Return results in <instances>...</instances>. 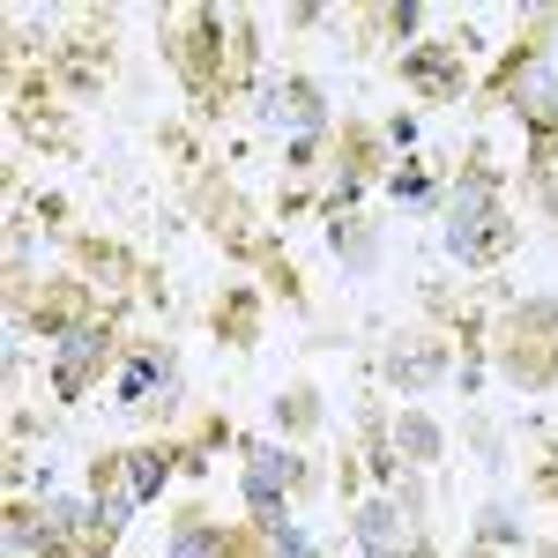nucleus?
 Here are the masks:
<instances>
[{"instance_id":"0eeeda50","label":"nucleus","mask_w":558,"mask_h":558,"mask_svg":"<svg viewBox=\"0 0 558 558\" xmlns=\"http://www.w3.org/2000/svg\"><path fill=\"white\" fill-rule=\"evenodd\" d=\"M402 454H417V462H425V454H439V432L410 417V425H402Z\"/></svg>"},{"instance_id":"9d476101","label":"nucleus","mask_w":558,"mask_h":558,"mask_svg":"<svg viewBox=\"0 0 558 558\" xmlns=\"http://www.w3.org/2000/svg\"><path fill=\"white\" fill-rule=\"evenodd\" d=\"M276 558H320L305 536H291V529H276Z\"/></svg>"},{"instance_id":"f257e3e1","label":"nucleus","mask_w":558,"mask_h":558,"mask_svg":"<svg viewBox=\"0 0 558 558\" xmlns=\"http://www.w3.org/2000/svg\"><path fill=\"white\" fill-rule=\"evenodd\" d=\"M492 216H499V202H492V179L484 172H470L462 186H454V223H447V239H454V254L462 260H476L499 231H492Z\"/></svg>"},{"instance_id":"39448f33","label":"nucleus","mask_w":558,"mask_h":558,"mask_svg":"<svg viewBox=\"0 0 558 558\" xmlns=\"http://www.w3.org/2000/svg\"><path fill=\"white\" fill-rule=\"evenodd\" d=\"M172 558H223V536H209V529H202V536H194V529H179Z\"/></svg>"},{"instance_id":"20e7f679","label":"nucleus","mask_w":558,"mask_h":558,"mask_svg":"<svg viewBox=\"0 0 558 558\" xmlns=\"http://www.w3.org/2000/svg\"><path fill=\"white\" fill-rule=\"evenodd\" d=\"M387 365H395V380H402V387H432V380H439V350H425V343H402Z\"/></svg>"},{"instance_id":"423d86ee","label":"nucleus","mask_w":558,"mask_h":558,"mask_svg":"<svg viewBox=\"0 0 558 558\" xmlns=\"http://www.w3.org/2000/svg\"><path fill=\"white\" fill-rule=\"evenodd\" d=\"M45 551V529H23V521H8V558H38Z\"/></svg>"},{"instance_id":"f03ea898","label":"nucleus","mask_w":558,"mask_h":558,"mask_svg":"<svg viewBox=\"0 0 558 558\" xmlns=\"http://www.w3.org/2000/svg\"><path fill=\"white\" fill-rule=\"evenodd\" d=\"M260 120H276V128H291V134H313L320 128V105L276 83V89H260Z\"/></svg>"},{"instance_id":"7ed1b4c3","label":"nucleus","mask_w":558,"mask_h":558,"mask_svg":"<svg viewBox=\"0 0 558 558\" xmlns=\"http://www.w3.org/2000/svg\"><path fill=\"white\" fill-rule=\"evenodd\" d=\"M97 350H105L97 328H68V336H60V387H68V395L83 387V373L97 365Z\"/></svg>"},{"instance_id":"6e6552de","label":"nucleus","mask_w":558,"mask_h":558,"mask_svg":"<svg viewBox=\"0 0 558 558\" xmlns=\"http://www.w3.org/2000/svg\"><path fill=\"white\" fill-rule=\"evenodd\" d=\"M128 476H134V492H157V484H165V462H157V454H134Z\"/></svg>"},{"instance_id":"1a4fd4ad","label":"nucleus","mask_w":558,"mask_h":558,"mask_svg":"<svg viewBox=\"0 0 558 558\" xmlns=\"http://www.w3.org/2000/svg\"><path fill=\"white\" fill-rule=\"evenodd\" d=\"M157 373H165V357H134V373H128V395H149V387H157Z\"/></svg>"}]
</instances>
